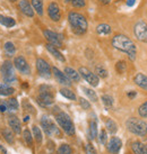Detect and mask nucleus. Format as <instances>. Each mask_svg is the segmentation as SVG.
Returning a JSON list of instances; mask_svg holds the SVG:
<instances>
[{
    "mask_svg": "<svg viewBox=\"0 0 147 154\" xmlns=\"http://www.w3.org/2000/svg\"><path fill=\"white\" fill-rule=\"evenodd\" d=\"M112 46L119 51L126 53L129 56L131 61L136 60V54H137V46L136 44L126 35L118 34L112 38Z\"/></svg>",
    "mask_w": 147,
    "mask_h": 154,
    "instance_id": "f257e3e1",
    "label": "nucleus"
},
{
    "mask_svg": "<svg viewBox=\"0 0 147 154\" xmlns=\"http://www.w3.org/2000/svg\"><path fill=\"white\" fill-rule=\"evenodd\" d=\"M68 20H69V24L73 28L74 33H76L77 35H83L87 30V27H88L87 19L82 14L71 11L68 15Z\"/></svg>",
    "mask_w": 147,
    "mask_h": 154,
    "instance_id": "f03ea898",
    "label": "nucleus"
},
{
    "mask_svg": "<svg viewBox=\"0 0 147 154\" xmlns=\"http://www.w3.org/2000/svg\"><path fill=\"white\" fill-rule=\"evenodd\" d=\"M126 126H127V129L135 135L145 136L147 134V123L143 119L131 117L126 122Z\"/></svg>",
    "mask_w": 147,
    "mask_h": 154,
    "instance_id": "7ed1b4c3",
    "label": "nucleus"
},
{
    "mask_svg": "<svg viewBox=\"0 0 147 154\" xmlns=\"http://www.w3.org/2000/svg\"><path fill=\"white\" fill-rule=\"evenodd\" d=\"M56 120L58 125L60 126L62 131L69 135V136H74L75 135V125H74L73 120L70 118V116L67 114V112H64V111H60L56 115Z\"/></svg>",
    "mask_w": 147,
    "mask_h": 154,
    "instance_id": "20e7f679",
    "label": "nucleus"
},
{
    "mask_svg": "<svg viewBox=\"0 0 147 154\" xmlns=\"http://www.w3.org/2000/svg\"><path fill=\"white\" fill-rule=\"evenodd\" d=\"M0 71H1V75L4 78V81L6 85H11V83H15L17 81L14 65L10 61H5L0 68Z\"/></svg>",
    "mask_w": 147,
    "mask_h": 154,
    "instance_id": "39448f33",
    "label": "nucleus"
},
{
    "mask_svg": "<svg viewBox=\"0 0 147 154\" xmlns=\"http://www.w3.org/2000/svg\"><path fill=\"white\" fill-rule=\"evenodd\" d=\"M41 126L43 128L44 133L48 135V136H57L60 137V131L56 126V124L52 122L48 116H43L41 118Z\"/></svg>",
    "mask_w": 147,
    "mask_h": 154,
    "instance_id": "423d86ee",
    "label": "nucleus"
},
{
    "mask_svg": "<svg viewBox=\"0 0 147 154\" xmlns=\"http://www.w3.org/2000/svg\"><path fill=\"white\" fill-rule=\"evenodd\" d=\"M134 33L136 38L139 42L147 43V23L144 20H138L134 26Z\"/></svg>",
    "mask_w": 147,
    "mask_h": 154,
    "instance_id": "0eeeda50",
    "label": "nucleus"
},
{
    "mask_svg": "<svg viewBox=\"0 0 147 154\" xmlns=\"http://www.w3.org/2000/svg\"><path fill=\"white\" fill-rule=\"evenodd\" d=\"M78 72L80 74V77H83L85 79V81L88 82L92 87H97L100 83V78L96 75L94 72H92L90 71L85 66H80L79 70H78Z\"/></svg>",
    "mask_w": 147,
    "mask_h": 154,
    "instance_id": "6e6552de",
    "label": "nucleus"
},
{
    "mask_svg": "<svg viewBox=\"0 0 147 154\" xmlns=\"http://www.w3.org/2000/svg\"><path fill=\"white\" fill-rule=\"evenodd\" d=\"M36 69H38V72H39V74L41 77L45 78V79H49V78L51 77V72H52L51 66L43 59L39 57L36 60Z\"/></svg>",
    "mask_w": 147,
    "mask_h": 154,
    "instance_id": "1a4fd4ad",
    "label": "nucleus"
},
{
    "mask_svg": "<svg viewBox=\"0 0 147 154\" xmlns=\"http://www.w3.org/2000/svg\"><path fill=\"white\" fill-rule=\"evenodd\" d=\"M43 35H44V37L47 38V41L49 42V44L56 46L57 48L62 46V36H61V35L57 34V33L52 32V30H49V29H44Z\"/></svg>",
    "mask_w": 147,
    "mask_h": 154,
    "instance_id": "9d476101",
    "label": "nucleus"
},
{
    "mask_svg": "<svg viewBox=\"0 0 147 154\" xmlns=\"http://www.w3.org/2000/svg\"><path fill=\"white\" fill-rule=\"evenodd\" d=\"M14 66L17 69L19 72H22L23 74H30L31 73V68L27 61L23 57V56H16L14 60Z\"/></svg>",
    "mask_w": 147,
    "mask_h": 154,
    "instance_id": "9b49d317",
    "label": "nucleus"
},
{
    "mask_svg": "<svg viewBox=\"0 0 147 154\" xmlns=\"http://www.w3.org/2000/svg\"><path fill=\"white\" fill-rule=\"evenodd\" d=\"M38 103L42 107H49V106H51L52 103H54L52 92H40L39 97H38Z\"/></svg>",
    "mask_w": 147,
    "mask_h": 154,
    "instance_id": "f8f14e48",
    "label": "nucleus"
},
{
    "mask_svg": "<svg viewBox=\"0 0 147 154\" xmlns=\"http://www.w3.org/2000/svg\"><path fill=\"white\" fill-rule=\"evenodd\" d=\"M121 146H122L121 140H120L119 137L113 136L112 138L108 142V144H106V149H108V151L111 154H117L118 152L120 151Z\"/></svg>",
    "mask_w": 147,
    "mask_h": 154,
    "instance_id": "ddd939ff",
    "label": "nucleus"
},
{
    "mask_svg": "<svg viewBox=\"0 0 147 154\" xmlns=\"http://www.w3.org/2000/svg\"><path fill=\"white\" fill-rule=\"evenodd\" d=\"M48 14L49 17L51 18L53 22H59L61 18V13H60V8L57 2H50L48 7Z\"/></svg>",
    "mask_w": 147,
    "mask_h": 154,
    "instance_id": "4468645a",
    "label": "nucleus"
},
{
    "mask_svg": "<svg viewBox=\"0 0 147 154\" xmlns=\"http://www.w3.org/2000/svg\"><path fill=\"white\" fill-rule=\"evenodd\" d=\"M51 70H52V73H53L54 78L57 79V81L59 82L60 85H64V86H70V85H71V82H70V80L68 79V77H67L64 72H61L58 68L53 66Z\"/></svg>",
    "mask_w": 147,
    "mask_h": 154,
    "instance_id": "2eb2a0df",
    "label": "nucleus"
},
{
    "mask_svg": "<svg viewBox=\"0 0 147 154\" xmlns=\"http://www.w3.org/2000/svg\"><path fill=\"white\" fill-rule=\"evenodd\" d=\"M19 8L22 10V13L26 15L27 17H33L34 16V9L27 0H21L19 1Z\"/></svg>",
    "mask_w": 147,
    "mask_h": 154,
    "instance_id": "dca6fc26",
    "label": "nucleus"
},
{
    "mask_svg": "<svg viewBox=\"0 0 147 154\" xmlns=\"http://www.w3.org/2000/svg\"><path fill=\"white\" fill-rule=\"evenodd\" d=\"M8 125L16 134H21V132H22V124H21V120L18 119L16 116H10L9 117Z\"/></svg>",
    "mask_w": 147,
    "mask_h": 154,
    "instance_id": "f3484780",
    "label": "nucleus"
},
{
    "mask_svg": "<svg viewBox=\"0 0 147 154\" xmlns=\"http://www.w3.org/2000/svg\"><path fill=\"white\" fill-rule=\"evenodd\" d=\"M134 82L142 89L147 91V75L144 73H137L134 77Z\"/></svg>",
    "mask_w": 147,
    "mask_h": 154,
    "instance_id": "a211bd4d",
    "label": "nucleus"
},
{
    "mask_svg": "<svg viewBox=\"0 0 147 154\" xmlns=\"http://www.w3.org/2000/svg\"><path fill=\"white\" fill-rule=\"evenodd\" d=\"M131 150L134 154H147V147L146 145L139 141H135L131 144Z\"/></svg>",
    "mask_w": 147,
    "mask_h": 154,
    "instance_id": "6ab92c4d",
    "label": "nucleus"
},
{
    "mask_svg": "<svg viewBox=\"0 0 147 154\" xmlns=\"http://www.w3.org/2000/svg\"><path fill=\"white\" fill-rule=\"evenodd\" d=\"M68 77V79H69L70 81H79L80 80V74H79V72L78 71H76V70H74L73 68H70V66H66L65 68V72H64Z\"/></svg>",
    "mask_w": 147,
    "mask_h": 154,
    "instance_id": "aec40b11",
    "label": "nucleus"
},
{
    "mask_svg": "<svg viewBox=\"0 0 147 154\" xmlns=\"http://www.w3.org/2000/svg\"><path fill=\"white\" fill-rule=\"evenodd\" d=\"M45 47H47V50H48V51L50 52V53H51L52 55L54 56V57H56L58 61H60V62H65V61H66L65 60V56L61 54L60 51H59V50H58L56 46H53V45H51V44L48 43L47 45H45Z\"/></svg>",
    "mask_w": 147,
    "mask_h": 154,
    "instance_id": "412c9836",
    "label": "nucleus"
},
{
    "mask_svg": "<svg viewBox=\"0 0 147 154\" xmlns=\"http://www.w3.org/2000/svg\"><path fill=\"white\" fill-rule=\"evenodd\" d=\"M96 32H97V34H100V35H110L111 32H112V28H111V26L108 25V24H100V25L96 27Z\"/></svg>",
    "mask_w": 147,
    "mask_h": 154,
    "instance_id": "4be33fe9",
    "label": "nucleus"
},
{
    "mask_svg": "<svg viewBox=\"0 0 147 154\" xmlns=\"http://www.w3.org/2000/svg\"><path fill=\"white\" fill-rule=\"evenodd\" d=\"M15 92V89L9 87L8 85L6 83H1L0 82V96H11V94Z\"/></svg>",
    "mask_w": 147,
    "mask_h": 154,
    "instance_id": "5701e85b",
    "label": "nucleus"
},
{
    "mask_svg": "<svg viewBox=\"0 0 147 154\" xmlns=\"http://www.w3.org/2000/svg\"><path fill=\"white\" fill-rule=\"evenodd\" d=\"M32 7L38 13V15H43V0H32Z\"/></svg>",
    "mask_w": 147,
    "mask_h": 154,
    "instance_id": "b1692460",
    "label": "nucleus"
},
{
    "mask_svg": "<svg viewBox=\"0 0 147 154\" xmlns=\"http://www.w3.org/2000/svg\"><path fill=\"white\" fill-rule=\"evenodd\" d=\"M0 24L6 26V27H13V26H15L16 22H15L14 18L8 17V16H4V15H0Z\"/></svg>",
    "mask_w": 147,
    "mask_h": 154,
    "instance_id": "393cba45",
    "label": "nucleus"
},
{
    "mask_svg": "<svg viewBox=\"0 0 147 154\" xmlns=\"http://www.w3.org/2000/svg\"><path fill=\"white\" fill-rule=\"evenodd\" d=\"M105 127H106V129H108L111 134H116V133H117V131H118L117 123H116L113 119H111V118L106 119V122H105Z\"/></svg>",
    "mask_w": 147,
    "mask_h": 154,
    "instance_id": "a878e982",
    "label": "nucleus"
},
{
    "mask_svg": "<svg viewBox=\"0 0 147 154\" xmlns=\"http://www.w3.org/2000/svg\"><path fill=\"white\" fill-rule=\"evenodd\" d=\"M83 91L85 92V94L88 97V99L92 100L93 103H96V101H97V94H96V92L93 89H90V88H86V87H83Z\"/></svg>",
    "mask_w": 147,
    "mask_h": 154,
    "instance_id": "bb28decb",
    "label": "nucleus"
},
{
    "mask_svg": "<svg viewBox=\"0 0 147 154\" xmlns=\"http://www.w3.org/2000/svg\"><path fill=\"white\" fill-rule=\"evenodd\" d=\"M88 133H90V137L91 140H94L97 136V123L95 120H92L90 123V129H88Z\"/></svg>",
    "mask_w": 147,
    "mask_h": 154,
    "instance_id": "cd10ccee",
    "label": "nucleus"
},
{
    "mask_svg": "<svg viewBox=\"0 0 147 154\" xmlns=\"http://www.w3.org/2000/svg\"><path fill=\"white\" fill-rule=\"evenodd\" d=\"M4 48L6 54L8 56H13L15 54V52H16V47H15V45L11 42H6L4 45Z\"/></svg>",
    "mask_w": 147,
    "mask_h": 154,
    "instance_id": "c85d7f7f",
    "label": "nucleus"
},
{
    "mask_svg": "<svg viewBox=\"0 0 147 154\" xmlns=\"http://www.w3.org/2000/svg\"><path fill=\"white\" fill-rule=\"evenodd\" d=\"M60 94L65 98L69 99V100H76V94H74V91H71L68 88H62V89H60Z\"/></svg>",
    "mask_w": 147,
    "mask_h": 154,
    "instance_id": "c756f323",
    "label": "nucleus"
},
{
    "mask_svg": "<svg viewBox=\"0 0 147 154\" xmlns=\"http://www.w3.org/2000/svg\"><path fill=\"white\" fill-rule=\"evenodd\" d=\"M73 153V149L69 144H61L58 150H57V154H71Z\"/></svg>",
    "mask_w": 147,
    "mask_h": 154,
    "instance_id": "7c9ffc66",
    "label": "nucleus"
},
{
    "mask_svg": "<svg viewBox=\"0 0 147 154\" xmlns=\"http://www.w3.org/2000/svg\"><path fill=\"white\" fill-rule=\"evenodd\" d=\"M5 103H6L7 108L10 109V110H17L18 107H19L17 99H15V98H10V99H8V100H6Z\"/></svg>",
    "mask_w": 147,
    "mask_h": 154,
    "instance_id": "2f4dec72",
    "label": "nucleus"
},
{
    "mask_svg": "<svg viewBox=\"0 0 147 154\" xmlns=\"http://www.w3.org/2000/svg\"><path fill=\"white\" fill-rule=\"evenodd\" d=\"M32 132H33V136H34L35 141L38 142L39 144L42 143V140H43V135H42V132H41V129L38 127V126H33V128H32Z\"/></svg>",
    "mask_w": 147,
    "mask_h": 154,
    "instance_id": "473e14b6",
    "label": "nucleus"
},
{
    "mask_svg": "<svg viewBox=\"0 0 147 154\" xmlns=\"http://www.w3.org/2000/svg\"><path fill=\"white\" fill-rule=\"evenodd\" d=\"M95 74L97 75L99 78H106L108 77V70L104 68L103 65H96V68H95Z\"/></svg>",
    "mask_w": 147,
    "mask_h": 154,
    "instance_id": "72a5a7b5",
    "label": "nucleus"
},
{
    "mask_svg": "<svg viewBox=\"0 0 147 154\" xmlns=\"http://www.w3.org/2000/svg\"><path fill=\"white\" fill-rule=\"evenodd\" d=\"M102 103H103V105L105 106L106 108H111L113 106V98L110 96V94H103L102 96Z\"/></svg>",
    "mask_w": 147,
    "mask_h": 154,
    "instance_id": "f704fd0d",
    "label": "nucleus"
},
{
    "mask_svg": "<svg viewBox=\"0 0 147 154\" xmlns=\"http://www.w3.org/2000/svg\"><path fill=\"white\" fill-rule=\"evenodd\" d=\"M23 136H24V140H25L26 144L27 145H32L33 144V134L31 133L30 129H24V132H23Z\"/></svg>",
    "mask_w": 147,
    "mask_h": 154,
    "instance_id": "c9c22d12",
    "label": "nucleus"
},
{
    "mask_svg": "<svg viewBox=\"0 0 147 154\" xmlns=\"http://www.w3.org/2000/svg\"><path fill=\"white\" fill-rule=\"evenodd\" d=\"M2 135H4L5 140L8 142L9 144H13L14 143V136H13V132L9 128H5L2 131Z\"/></svg>",
    "mask_w": 147,
    "mask_h": 154,
    "instance_id": "e433bc0d",
    "label": "nucleus"
},
{
    "mask_svg": "<svg viewBox=\"0 0 147 154\" xmlns=\"http://www.w3.org/2000/svg\"><path fill=\"white\" fill-rule=\"evenodd\" d=\"M138 114L142 118H147V100L143 103L138 108Z\"/></svg>",
    "mask_w": 147,
    "mask_h": 154,
    "instance_id": "4c0bfd02",
    "label": "nucleus"
},
{
    "mask_svg": "<svg viewBox=\"0 0 147 154\" xmlns=\"http://www.w3.org/2000/svg\"><path fill=\"white\" fill-rule=\"evenodd\" d=\"M69 2L73 5L74 7H76V8H83V7H85V5H86V1H85V0H70Z\"/></svg>",
    "mask_w": 147,
    "mask_h": 154,
    "instance_id": "58836bf2",
    "label": "nucleus"
},
{
    "mask_svg": "<svg viewBox=\"0 0 147 154\" xmlns=\"http://www.w3.org/2000/svg\"><path fill=\"white\" fill-rule=\"evenodd\" d=\"M78 101H79V105H80V107H82L83 109L87 110V109L91 108V103H88V100H86L85 98H79L78 99Z\"/></svg>",
    "mask_w": 147,
    "mask_h": 154,
    "instance_id": "ea45409f",
    "label": "nucleus"
},
{
    "mask_svg": "<svg viewBox=\"0 0 147 154\" xmlns=\"http://www.w3.org/2000/svg\"><path fill=\"white\" fill-rule=\"evenodd\" d=\"M100 142L103 144V145H105L106 144V141H108V134H106V131L105 129H102L101 132H100Z\"/></svg>",
    "mask_w": 147,
    "mask_h": 154,
    "instance_id": "a19ab883",
    "label": "nucleus"
},
{
    "mask_svg": "<svg viewBox=\"0 0 147 154\" xmlns=\"http://www.w3.org/2000/svg\"><path fill=\"white\" fill-rule=\"evenodd\" d=\"M126 62L125 61H119L117 64H116V69L119 73H123L126 71Z\"/></svg>",
    "mask_w": 147,
    "mask_h": 154,
    "instance_id": "79ce46f5",
    "label": "nucleus"
},
{
    "mask_svg": "<svg viewBox=\"0 0 147 154\" xmlns=\"http://www.w3.org/2000/svg\"><path fill=\"white\" fill-rule=\"evenodd\" d=\"M85 152L86 154H96V150L94 149V146L92 145V143H87L85 145Z\"/></svg>",
    "mask_w": 147,
    "mask_h": 154,
    "instance_id": "37998d69",
    "label": "nucleus"
},
{
    "mask_svg": "<svg viewBox=\"0 0 147 154\" xmlns=\"http://www.w3.org/2000/svg\"><path fill=\"white\" fill-rule=\"evenodd\" d=\"M7 109H8V108H7V106H6V103H0V111H1V112L7 111Z\"/></svg>",
    "mask_w": 147,
    "mask_h": 154,
    "instance_id": "c03bdc74",
    "label": "nucleus"
},
{
    "mask_svg": "<svg viewBox=\"0 0 147 154\" xmlns=\"http://www.w3.org/2000/svg\"><path fill=\"white\" fill-rule=\"evenodd\" d=\"M136 91H129V92H128V97H129L130 99H132V98H135V97H136Z\"/></svg>",
    "mask_w": 147,
    "mask_h": 154,
    "instance_id": "a18cd8bd",
    "label": "nucleus"
},
{
    "mask_svg": "<svg viewBox=\"0 0 147 154\" xmlns=\"http://www.w3.org/2000/svg\"><path fill=\"white\" fill-rule=\"evenodd\" d=\"M135 1H136V0H127V5H128V6H134Z\"/></svg>",
    "mask_w": 147,
    "mask_h": 154,
    "instance_id": "49530a36",
    "label": "nucleus"
},
{
    "mask_svg": "<svg viewBox=\"0 0 147 154\" xmlns=\"http://www.w3.org/2000/svg\"><path fill=\"white\" fill-rule=\"evenodd\" d=\"M0 151H1V152H2L4 154H7V150H6V149H5L2 145H0Z\"/></svg>",
    "mask_w": 147,
    "mask_h": 154,
    "instance_id": "de8ad7c7",
    "label": "nucleus"
},
{
    "mask_svg": "<svg viewBox=\"0 0 147 154\" xmlns=\"http://www.w3.org/2000/svg\"><path fill=\"white\" fill-rule=\"evenodd\" d=\"M101 1H102L103 4H109V2L111 1V0H101Z\"/></svg>",
    "mask_w": 147,
    "mask_h": 154,
    "instance_id": "09e8293b",
    "label": "nucleus"
},
{
    "mask_svg": "<svg viewBox=\"0 0 147 154\" xmlns=\"http://www.w3.org/2000/svg\"><path fill=\"white\" fill-rule=\"evenodd\" d=\"M28 118H30V117H28V116H26L25 118H24V122H27V120H28Z\"/></svg>",
    "mask_w": 147,
    "mask_h": 154,
    "instance_id": "8fccbe9b",
    "label": "nucleus"
},
{
    "mask_svg": "<svg viewBox=\"0 0 147 154\" xmlns=\"http://www.w3.org/2000/svg\"><path fill=\"white\" fill-rule=\"evenodd\" d=\"M66 1H68V2H69V1H70V0H66Z\"/></svg>",
    "mask_w": 147,
    "mask_h": 154,
    "instance_id": "3c124183",
    "label": "nucleus"
},
{
    "mask_svg": "<svg viewBox=\"0 0 147 154\" xmlns=\"http://www.w3.org/2000/svg\"><path fill=\"white\" fill-rule=\"evenodd\" d=\"M10 1H16V0H10Z\"/></svg>",
    "mask_w": 147,
    "mask_h": 154,
    "instance_id": "603ef678",
    "label": "nucleus"
},
{
    "mask_svg": "<svg viewBox=\"0 0 147 154\" xmlns=\"http://www.w3.org/2000/svg\"><path fill=\"white\" fill-rule=\"evenodd\" d=\"M146 147H147V145H146Z\"/></svg>",
    "mask_w": 147,
    "mask_h": 154,
    "instance_id": "864d4df0",
    "label": "nucleus"
}]
</instances>
